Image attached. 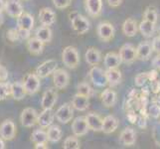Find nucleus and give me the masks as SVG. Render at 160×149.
Segmentation results:
<instances>
[{"mask_svg":"<svg viewBox=\"0 0 160 149\" xmlns=\"http://www.w3.org/2000/svg\"><path fill=\"white\" fill-rule=\"evenodd\" d=\"M104 76H106L107 82L110 87H114L118 86L121 82V72L118 68H113V69H107L104 71Z\"/></svg>","mask_w":160,"mask_h":149,"instance_id":"nucleus-18","label":"nucleus"},{"mask_svg":"<svg viewBox=\"0 0 160 149\" xmlns=\"http://www.w3.org/2000/svg\"><path fill=\"white\" fill-rule=\"evenodd\" d=\"M8 79V71L7 69L0 65V82H6Z\"/></svg>","mask_w":160,"mask_h":149,"instance_id":"nucleus-46","label":"nucleus"},{"mask_svg":"<svg viewBox=\"0 0 160 149\" xmlns=\"http://www.w3.org/2000/svg\"><path fill=\"white\" fill-rule=\"evenodd\" d=\"M5 141L2 137H0V149H5Z\"/></svg>","mask_w":160,"mask_h":149,"instance_id":"nucleus-50","label":"nucleus"},{"mask_svg":"<svg viewBox=\"0 0 160 149\" xmlns=\"http://www.w3.org/2000/svg\"><path fill=\"white\" fill-rule=\"evenodd\" d=\"M151 66L156 72H160V54H157V56L151 60Z\"/></svg>","mask_w":160,"mask_h":149,"instance_id":"nucleus-44","label":"nucleus"},{"mask_svg":"<svg viewBox=\"0 0 160 149\" xmlns=\"http://www.w3.org/2000/svg\"><path fill=\"white\" fill-rule=\"evenodd\" d=\"M151 89L154 93H157L160 92V82L157 79H154L151 81Z\"/></svg>","mask_w":160,"mask_h":149,"instance_id":"nucleus-47","label":"nucleus"},{"mask_svg":"<svg viewBox=\"0 0 160 149\" xmlns=\"http://www.w3.org/2000/svg\"><path fill=\"white\" fill-rule=\"evenodd\" d=\"M90 97L86 96L80 95V93H76V95L72 98L71 104L74 109L78 110V112H85L90 107Z\"/></svg>","mask_w":160,"mask_h":149,"instance_id":"nucleus-20","label":"nucleus"},{"mask_svg":"<svg viewBox=\"0 0 160 149\" xmlns=\"http://www.w3.org/2000/svg\"><path fill=\"white\" fill-rule=\"evenodd\" d=\"M40 80L41 79L35 73H30L25 77L24 81L22 82H23L24 89L27 92V95H29V96L35 95V93L40 90V87H41Z\"/></svg>","mask_w":160,"mask_h":149,"instance_id":"nucleus-4","label":"nucleus"},{"mask_svg":"<svg viewBox=\"0 0 160 149\" xmlns=\"http://www.w3.org/2000/svg\"><path fill=\"white\" fill-rule=\"evenodd\" d=\"M4 5H5L4 0H0V12H2L4 10Z\"/></svg>","mask_w":160,"mask_h":149,"instance_id":"nucleus-51","label":"nucleus"},{"mask_svg":"<svg viewBox=\"0 0 160 149\" xmlns=\"http://www.w3.org/2000/svg\"><path fill=\"white\" fill-rule=\"evenodd\" d=\"M77 93H80V95L90 97L91 96H92L93 90L92 89V87L88 84V82H80V84H78V86H77Z\"/></svg>","mask_w":160,"mask_h":149,"instance_id":"nucleus-37","label":"nucleus"},{"mask_svg":"<svg viewBox=\"0 0 160 149\" xmlns=\"http://www.w3.org/2000/svg\"><path fill=\"white\" fill-rule=\"evenodd\" d=\"M159 36H160V28H159Z\"/></svg>","mask_w":160,"mask_h":149,"instance_id":"nucleus-53","label":"nucleus"},{"mask_svg":"<svg viewBox=\"0 0 160 149\" xmlns=\"http://www.w3.org/2000/svg\"><path fill=\"white\" fill-rule=\"evenodd\" d=\"M117 99H118L117 92L113 90H112V87L103 90L102 92L101 93V101L104 107H112L117 103Z\"/></svg>","mask_w":160,"mask_h":149,"instance_id":"nucleus-24","label":"nucleus"},{"mask_svg":"<svg viewBox=\"0 0 160 149\" xmlns=\"http://www.w3.org/2000/svg\"><path fill=\"white\" fill-rule=\"evenodd\" d=\"M30 33H31V31H27V30H23V29H18L19 40H25V41H27L30 38Z\"/></svg>","mask_w":160,"mask_h":149,"instance_id":"nucleus-45","label":"nucleus"},{"mask_svg":"<svg viewBox=\"0 0 160 149\" xmlns=\"http://www.w3.org/2000/svg\"><path fill=\"white\" fill-rule=\"evenodd\" d=\"M149 114L151 115L152 117H154V118H157L160 115V107H159V104L157 102L152 104V106H150V107H149Z\"/></svg>","mask_w":160,"mask_h":149,"instance_id":"nucleus-41","label":"nucleus"},{"mask_svg":"<svg viewBox=\"0 0 160 149\" xmlns=\"http://www.w3.org/2000/svg\"><path fill=\"white\" fill-rule=\"evenodd\" d=\"M52 2L57 9H66L71 5L72 0H52Z\"/></svg>","mask_w":160,"mask_h":149,"instance_id":"nucleus-40","label":"nucleus"},{"mask_svg":"<svg viewBox=\"0 0 160 149\" xmlns=\"http://www.w3.org/2000/svg\"><path fill=\"white\" fill-rule=\"evenodd\" d=\"M118 141L123 146H132L136 142V132L132 127H125L120 132Z\"/></svg>","mask_w":160,"mask_h":149,"instance_id":"nucleus-14","label":"nucleus"},{"mask_svg":"<svg viewBox=\"0 0 160 149\" xmlns=\"http://www.w3.org/2000/svg\"><path fill=\"white\" fill-rule=\"evenodd\" d=\"M3 22H4V17H3V14H2V12H0V27L2 26Z\"/></svg>","mask_w":160,"mask_h":149,"instance_id":"nucleus-52","label":"nucleus"},{"mask_svg":"<svg viewBox=\"0 0 160 149\" xmlns=\"http://www.w3.org/2000/svg\"><path fill=\"white\" fill-rule=\"evenodd\" d=\"M151 48H152V52L160 54V36L153 38V40L151 42Z\"/></svg>","mask_w":160,"mask_h":149,"instance_id":"nucleus-42","label":"nucleus"},{"mask_svg":"<svg viewBox=\"0 0 160 149\" xmlns=\"http://www.w3.org/2000/svg\"><path fill=\"white\" fill-rule=\"evenodd\" d=\"M35 148L36 149H47L49 148L47 143H38V144H35Z\"/></svg>","mask_w":160,"mask_h":149,"instance_id":"nucleus-49","label":"nucleus"},{"mask_svg":"<svg viewBox=\"0 0 160 149\" xmlns=\"http://www.w3.org/2000/svg\"><path fill=\"white\" fill-rule=\"evenodd\" d=\"M37 118H38V112H36L35 108L32 107L24 108L22 110L20 115V121L22 126L27 128L33 127L37 123Z\"/></svg>","mask_w":160,"mask_h":149,"instance_id":"nucleus-8","label":"nucleus"},{"mask_svg":"<svg viewBox=\"0 0 160 149\" xmlns=\"http://www.w3.org/2000/svg\"><path fill=\"white\" fill-rule=\"evenodd\" d=\"M57 16L52 8L44 7L39 12V21L43 26H52L56 22Z\"/></svg>","mask_w":160,"mask_h":149,"instance_id":"nucleus-17","label":"nucleus"},{"mask_svg":"<svg viewBox=\"0 0 160 149\" xmlns=\"http://www.w3.org/2000/svg\"><path fill=\"white\" fill-rule=\"evenodd\" d=\"M86 120L88 126H89V129L96 131V132H100L102 131V118L96 112H89L86 115Z\"/></svg>","mask_w":160,"mask_h":149,"instance_id":"nucleus-21","label":"nucleus"},{"mask_svg":"<svg viewBox=\"0 0 160 149\" xmlns=\"http://www.w3.org/2000/svg\"><path fill=\"white\" fill-rule=\"evenodd\" d=\"M147 81H150V72L149 73H140L134 79V82L137 87H143Z\"/></svg>","mask_w":160,"mask_h":149,"instance_id":"nucleus-39","label":"nucleus"},{"mask_svg":"<svg viewBox=\"0 0 160 149\" xmlns=\"http://www.w3.org/2000/svg\"><path fill=\"white\" fill-rule=\"evenodd\" d=\"M44 45L45 44L41 42L39 39H37L36 37H30L26 42L27 50L33 56H39V55H41L44 50Z\"/></svg>","mask_w":160,"mask_h":149,"instance_id":"nucleus-25","label":"nucleus"},{"mask_svg":"<svg viewBox=\"0 0 160 149\" xmlns=\"http://www.w3.org/2000/svg\"><path fill=\"white\" fill-rule=\"evenodd\" d=\"M27 96V92L24 89L22 82H14L11 84V97L15 101H21Z\"/></svg>","mask_w":160,"mask_h":149,"instance_id":"nucleus-31","label":"nucleus"},{"mask_svg":"<svg viewBox=\"0 0 160 149\" xmlns=\"http://www.w3.org/2000/svg\"><path fill=\"white\" fill-rule=\"evenodd\" d=\"M52 75H53V82L56 89L64 90L68 87L70 82V76L67 71L57 68Z\"/></svg>","mask_w":160,"mask_h":149,"instance_id":"nucleus-10","label":"nucleus"},{"mask_svg":"<svg viewBox=\"0 0 160 149\" xmlns=\"http://www.w3.org/2000/svg\"><path fill=\"white\" fill-rule=\"evenodd\" d=\"M71 128H72V131H73V134L77 137H81V136L86 135L90 130L85 117H76L73 120V122H72Z\"/></svg>","mask_w":160,"mask_h":149,"instance_id":"nucleus-12","label":"nucleus"},{"mask_svg":"<svg viewBox=\"0 0 160 149\" xmlns=\"http://www.w3.org/2000/svg\"><path fill=\"white\" fill-rule=\"evenodd\" d=\"M58 68V62L56 60L50 59L45 61L42 64H40L35 70V74L39 77L40 79H45L50 75H52L56 69Z\"/></svg>","mask_w":160,"mask_h":149,"instance_id":"nucleus-5","label":"nucleus"},{"mask_svg":"<svg viewBox=\"0 0 160 149\" xmlns=\"http://www.w3.org/2000/svg\"><path fill=\"white\" fill-rule=\"evenodd\" d=\"M155 25L152 23V22H149L147 20L143 19L139 25H138V31L141 33V35L145 38H151L155 32Z\"/></svg>","mask_w":160,"mask_h":149,"instance_id":"nucleus-32","label":"nucleus"},{"mask_svg":"<svg viewBox=\"0 0 160 149\" xmlns=\"http://www.w3.org/2000/svg\"><path fill=\"white\" fill-rule=\"evenodd\" d=\"M121 30L126 37H134L138 32V25L134 19L128 18L121 26Z\"/></svg>","mask_w":160,"mask_h":149,"instance_id":"nucleus-27","label":"nucleus"},{"mask_svg":"<svg viewBox=\"0 0 160 149\" xmlns=\"http://www.w3.org/2000/svg\"><path fill=\"white\" fill-rule=\"evenodd\" d=\"M34 27V17L29 13H23L17 18V28L27 31H32Z\"/></svg>","mask_w":160,"mask_h":149,"instance_id":"nucleus-28","label":"nucleus"},{"mask_svg":"<svg viewBox=\"0 0 160 149\" xmlns=\"http://www.w3.org/2000/svg\"><path fill=\"white\" fill-rule=\"evenodd\" d=\"M85 59H86V62H87L88 65H90V66H92V67H93V66H98V64L101 63L102 54L98 49L91 47L86 51Z\"/></svg>","mask_w":160,"mask_h":149,"instance_id":"nucleus-26","label":"nucleus"},{"mask_svg":"<svg viewBox=\"0 0 160 149\" xmlns=\"http://www.w3.org/2000/svg\"><path fill=\"white\" fill-rule=\"evenodd\" d=\"M58 98V92L57 91L51 87V89L47 90L42 97L41 99V107L43 109L46 108H53L54 106L57 102Z\"/></svg>","mask_w":160,"mask_h":149,"instance_id":"nucleus-15","label":"nucleus"},{"mask_svg":"<svg viewBox=\"0 0 160 149\" xmlns=\"http://www.w3.org/2000/svg\"><path fill=\"white\" fill-rule=\"evenodd\" d=\"M55 113V117L59 121L60 123L67 124L74 117V108L72 107V104L69 102H66L62 104Z\"/></svg>","mask_w":160,"mask_h":149,"instance_id":"nucleus-3","label":"nucleus"},{"mask_svg":"<svg viewBox=\"0 0 160 149\" xmlns=\"http://www.w3.org/2000/svg\"><path fill=\"white\" fill-rule=\"evenodd\" d=\"M70 19L73 29L80 35H84L90 30V21L88 20L87 17L82 16V14L78 12H73L70 14Z\"/></svg>","mask_w":160,"mask_h":149,"instance_id":"nucleus-2","label":"nucleus"},{"mask_svg":"<svg viewBox=\"0 0 160 149\" xmlns=\"http://www.w3.org/2000/svg\"><path fill=\"white\" fill-rule=\"evenodd\" d=\"M31 141L34 144H38V143H48L47 131H45L44 128L41 127L35 129L31 134Z\"/></svg>","mask_w":160,"mask_h":149,"instance_id":"nucleus-34","label":"nucleus"},{"mask_svg":"<svg viewBox=\"0 0 160 149\" xmlns=\"http://www.w3.org/2000/svg\"><path fill=\"white\" fill-rule=\"evenodd\" d=\"M118 119L114 117V115H107L106 117L102 118V131L104 134H110L114 132L118 127Z\"/></svg>","mask_w":160,"mask_h":149,"instance_id":"nucleus-22","label":"nucleus"},{"mask_svg":"<svg viewBox=\"0 0 160 149\" xmlns=\"http://www.w3.org/2000/svg\"><path fill=\"white\" fill-rule=\"evenodd\" d=\"M63 135L62 129L60 126L52 124L47 128V137H48V142L52 143H57L61 140Z\"/></svg>","mask_w":160,"mask_h":149,"instance_id":"nucleus-33","label":"nucleus"},{"mask_svg":"<svg viewBox=\"0 0 160 149\" xmlns=\"http://www.w3.org/2000/svg\"><path fill=\"white\" fill-rule=\"evenodd\" d=\"M62 61L63 64L69 69H76L80 65V54L76 47L67 46L64 48L62 52Z\"/></svg>","mask_w":160,"mask_h":149,"instance_id":"nucleus-1","label":"nucleus"},{"mask_svg":"<svg viewBox=\"0 0 160 149\" xmlns=\"http://www.w3.org/2000/svg\"><path fill=\"white\" fill-rule=\"evenodd\" d=\"M35 37L37 39H39L41 42H43L44 44H46V43H50L52 41L53 33L49 26L42 25L37 28V30L35 32Z\"/></svg>","mask_w":160,"mask_h":149,"instance_id":"nucleus-29","label":"nucleus"},{"mask_svg":"<svg viewBox=\"0 0 160 149\" xmlns=\"http://www.w3.org/2000/svg\"><path fill=\"white\" fill-rule=\"evenodd\" d=\"M136 59L140 61H147L149 60L152 55V48L151 44L147 41L141 42L138 44L136 48Z\"/></svg>","mask_w":160,"mask_h":149,"instance_id":"nucleus-23","label":"nucleus"},{"mask_svg":"<svg viewBox=\"0 0 160 149\" xmlns=\"http://www.w3.org/2000/svg\"><path fill=\"white\" fill-rule=\"evenodd\" d=\"M4 10L8 16L16 19L24 13L23 5L20 2V0H6L4 5Z\"/></svg>","mask_w":160,"mask_h":149,"instance_id":"nucleus-9","label":"nucleus"},{"mask_svg":"<svg viewBox=\"0 0 160 149\" xmlns=\"http://www.w3.org/2000/svg\"><path fill=\"white\" fill-rule=\"evenodd\" d=\"M54 118H55V113L53 112V108H46L43 109L40 112V114H38L37 123L39 124L41 128L46 129L53 124Z\"/></svg>","mask_w":160,"mask_h":149,"instance_id":"nucleus-13","label":"nucleus"},{"mask_svg":"<svg viewBox=\"0 0 160 149\" xmlns=\"http://www.w3.org/2000/svg\"><path fill=\"white\" fill-rule=\"evenodd\" d=\"M16 125L11 119H5L0 124V137L4 140H12L16 136Z\"/></svg>","mask_w":160,"mask_h":149,"instance_id":"nucleus-11","label":"nucleus"},{"mask_svg":"<svg viewBox=\"0 0 160 149\" xmlns=\"http://www.w3.org/2000/svg\"><path fill=\"white\" fill-rule=\"evenodd\" d=\"M143 19L156 24L158 21V13H157L156 9L151 6L147 7L144 10V13H143Z\"/></svg>","mask_w":160,"mask_h":149,"instance_id":"nucleus-36","label":"nucleus"},{"mask_svg":"<svg viewBox=\"0 0 160 149\" xmlns=\"http://www.w3.org/2000/svg\"><path fill=\"white\" fill-rule=\"evenodd\" d=\"M89 76L91 81L98 87H103L108 84L106 76H104V71H102L98 66H93L92 69L90 71Z\"/></svg>","mask_w":160,"mask_h":149,"instance_id":"nucleus-19","label":"nucleus"},{"mask_svg":"<svg viewBox=\"0 0 160 149\" xmlns=\"http://www.w3.org/2000/svg\"><path fill=\"white\" fill-rule=\"evenodd\" d=\"M118 55L121 60V63L130 65L136 60V49L132 44L126 43L120 47Z\"/></svg>","mask_w":160,"mask_h":149,"instance_id":"nucleus-7","label":"nucleus"},{"mask_svg":"<svg viewBox=\"0 0 160 149\" xmlns=\"http://www.w3.org/2000/svg\"><path fill=\"white\" fill-rule=\"evenodd\" d=\"M121 64V60L119 58V55L114 52H109L106 54L103 58V65L106 69H113L118 68Z\"/></svg>","mask_w":160,"mask_h":149,"instance_id":"nucleus-30","label":"nucleus"},{"mask_svg":"<svg viewBox=\"0 0 160 149\" xmlns=\"http://www.w3.org/2000/svg\"><path fill=\"white\" fill-rule=\"evenodd\" d=\"M97 34L98 37L103 42H108L113 39L115 30L114 27L109 22H101L97 27Z\"/></svg>","mask_w":160,"mask_h":149,"instance_id":"nucleus-6","label":"nucleus"},{"mask_svg":"<svg viewBox=\"0 0 160 149\" xmlns=\"http://www.w3.org/2000/svg\"><path fill=\"white\" fill-rule=\"evenodd\" d=\"M7 38L11 42H15L19 40V35H18V29H10L7 32Z\"/></svg>","mask_w":160,"mask_h":149,"instance_id":"nucleus-43","label":"nucleus"},{"mask_svg":"<svg viewBox=\"0 0 160 149\" xmlns=\"http://www.w3.org/2000/svg\"><path fill=\"white\" fill-rule=\"evenodd\" d=\"M85 8L91 17L97 18L102 11V0H85Z\"/></svg>","mask_w":160,"mask_h":149,"instance_id":"nucleus-16","label":"nucleus"},{"mask_svg":"<svg viewBox=\"0 0 160 149\" xmlns=\"http://www.w3.org/2000/svg\"><path fill=\"white\" fill-rule=\"evenodd\" d=\"M11 96V84L6 82H0V101L7 98Z\"/></svg>","mask_w":160,"mask_h":149,"instance_id":"nucleus-38","label":"nucleus"},{"mask_svg":"<svg viewBox=\"0 0 160 149\" xmlns=\"http://www.w3.org/2000/svg\"><path fill=\"white\" fill-rule=\"evenodd\" d=\"M63 148L64 149H80L81 144H80L78 137L75 135L68 136L63 143Z\"/></svg>","mask_w":160,"mask_h":149,"instance_id":"nucleus-35","label":"nucleus"},{"mask_svg":"<svg viewBox=\"0 0 160 149\" xmlns=\"http://www.w3.org/2000/svg\"><path fill=\"white\" fill-rule=\"evenodd\" d=\"M107 1L109 5V7L112 8H118L122 3V0H107Z\"/></svg>","mask_w":160,"mask_h":149,"instance_id":"nucleus-48","label":"nucleus"}]
</instances>
